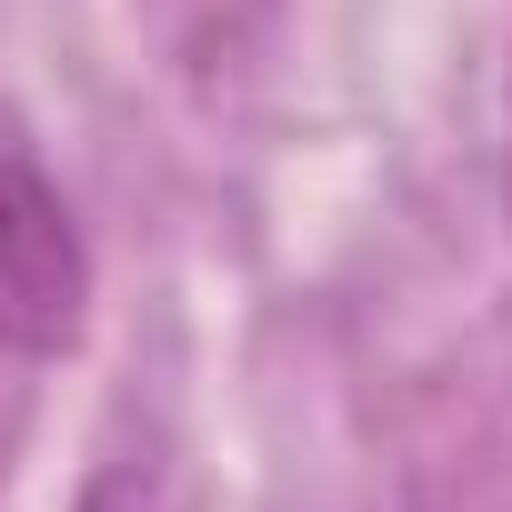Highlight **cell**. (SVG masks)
I'll list each match as a JSON object with an SVG mask.
<instances>
[{
  "mask_svg": "<svg viewBox=\"0 0 512 512\" xmlns=\"http://www.w3.org/2000/svg\"><path fill=\"white\" fill-rule=\"evenodd\" d=\"M81 302H91V262L71 201L21 141V121L0 111V352H61L81 332Z\"/></svg>",
  "mask_w": 512,
  "mask_h": 512,
  "instance_id": "1",
  "label": "cell"
}]
</instances>
